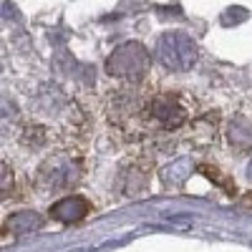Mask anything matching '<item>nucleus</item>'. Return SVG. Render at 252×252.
<instances>
[{"instance_id":"f257e3e1","label":"nucleus","mask_w":252,"mask_h":252,"mask_svg":"<svg viewBox=\"0 0 252 252\" xmlns=\"http://www.w3.org/2000/svg\"><path fill=\"white\" fill-rule=\"evenodd\" d=\"M157 56L164 68L169 71H189L197 63V46L187 33L169 31L159 38L157 43Z\"/></svg>"},{"instance_id":"f03ea898","label":"nucleus","mask_w":252,"mask_h":252,"mask_svg":"<svg viewBox=\"0 0 252 252\" xmlns=\"http://www.w3.org/2000/svg\"><path fill=\"white\" fill-rule=\"evenodd\" d=\"M106 68H109L111 76L136 81L146 73V68H149V51L141 43H124L109 56Z\"/></svg>"},{"instance_id":"7ed1b4c3","label":"nucleus","mask_w":252,"mask_h":252,"mask_svg":"<svg viewBox=\"0 0 252 252\" xmlns=\"http://www.w3.org/2000/svg\"><path fill=\"white\" fill-rule=\"evenodd\" d=\"M86 212H89V202L83 197H76V194L61 199L51 207V215L61 222H78V220L86 217Z\"/></svg>"},{"instance_id":"20e7f679","label":"nucleus","mask_w":252,"mask_h":252,"mask_svg":"<svg viewBox=\"0 0 252 252\" xmlns=\"http://www.w3.org/2000/svg\"><path fill=\"white\" fill-rule=\"evenodd\" d=\"M40 224H43V220H40V215H35V212H18L8 220V229L15 232V235L35 232V229H40Z\"/></svg>"},{"instance_id":"39448f33","label":"nucleus","mask_w":252,"mask_h":252,"mask_svg":"<svg viewBox=\"0 0 252 252\" xmlns=\"http://www.w3.org/2000/svg\"><path fill=\"white\" fill-rule=\"evenodd\" d=\"M154 116H157V119H164V126H177V124L184 119L182 109L177 106V103L166 101V98H159V101L154 103Z\"/></svg>"},{"instance_id":"423d86ee","label":"nucleus","mask_w":252,"mask_h":252,"mask_svg":"<svg viewBox=\"0 0 252 252\" xmlns=\"http://www.w3.org/2000/svg\"><path fill=\"white\" fill-rule=\"evenodd\" d=\"M187 169H192V164H189L187 159H182V161H177V164H172L169 169H166V174H164V179L166 182H172V184H182L184 179H187Z\"/></svg>"},{"instance_id":"0eeeda50","label":"nucleus","mask_w":252,"mask_h":252,"mask_svg":"<svg viewBox=\"0 0 252 252\" xmlns=\"http://www.w3.org/2000/svg\"><path fill=\"white\" fill-rule=\"evenodd\" d=\"M242 18H245V10H242V8H237V13H235V15H232V13H227L222 20H224V23H237V20H242Z\"/></svg>"},{"instance_id":"6e6552de","label":"nucleus","mask_w":252,"mask_h":252,"mask_svg":"<svg viewBox=\"0 0 252 252\" xmlns=\"http://www.w3.org/2000/svg\"><path fill=\"white\" fill-rule=\"evenodd\" d=\"M247 179L252 182V159H250V164H247Z\"/></svg>"}]
</instances>
